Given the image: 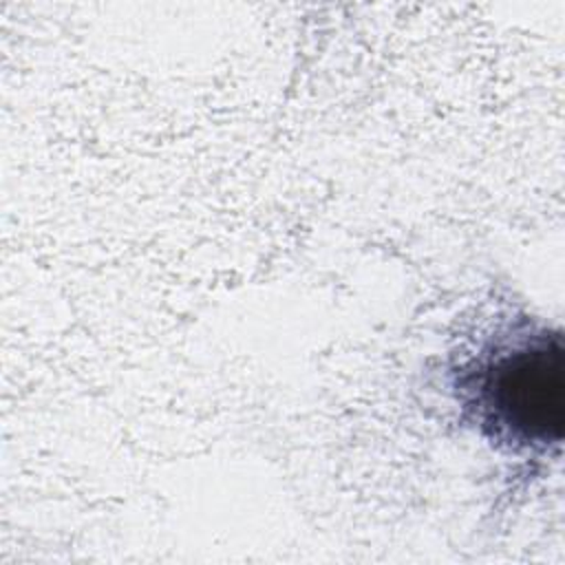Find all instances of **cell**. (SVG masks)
<instances>
[{
	"label": "cell",
	"instance_id": "1",
	"mask_svg": "<svg viewBox=\"0 0 565 565\" xmlns=\"http://www.w3.org/2000/svg\"><path fill=\"white\" fill-rule=\"evenodd\" d=\"M450 397L494 448L545 457L563 441L565 342L530 316L499 320L448 371Z\"/></svg>",
	"mask_w": 565,
	"mask_h": 565
}]
</instances>
